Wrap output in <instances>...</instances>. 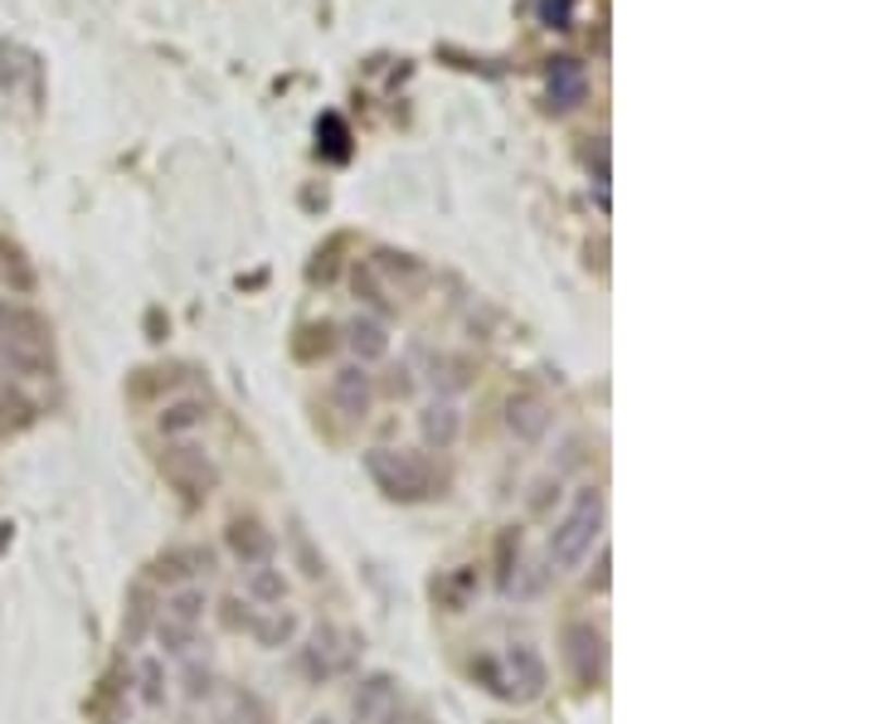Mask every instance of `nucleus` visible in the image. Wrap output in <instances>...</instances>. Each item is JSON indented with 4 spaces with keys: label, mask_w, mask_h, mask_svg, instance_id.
Returning <instances> with one entry per match:
<instances>
[{
    "label": "nucleus",
    "mask_w": 875,
    "mask_h": 724,
    "mask_svg": "<svg viewBox=\"0 0 875 724\" xmlns=\"http://www.w3.org/2000/svg\"><path fill=\"white\" fill-rule=\"evenodd\" d=\"M365 471L370 481L399 506H414V501H429L438 491V471L429 467L423 453H404V447H374L365 453Z\"/></svg>",
    "instance_id": "nucleus-1"
},
{
    "label": "nucleus",
    "mask_w": 875,
    "mask_h": 724,
    "mask_svg": "<svg viewBox=\"0 0 875 724\" xmlns=\"http://www.w3.org/2000/svg\"><path fill=\"white\" fill-rule=\"evenodd\" d=\"M0 365L10 375H45L49 370V327L25 307L0 302Z\"/></svg>",
    "instance_id": "nucleus-2"
},
{
    "label": "nucleus",
    "mask_w": 875,
    "mask_h": 724,
    "mask_svg": "<svg viewBox=\"0 0 875 724\" xmlns=\"http://www.w3.org/2000/svg\"><path fill=\"white\" fill-rule=\"evenodd\" d=\"M599 530H603V491L599 487H583L579 501L569 506V516L550 530V564H559V569H575V564H583V554L593 550Z\"/></svg>",
    "instance_id": "nucleus-3"
},
{
    "label": "nucleus",
    "mask_w": 875,
    "mask_h": 724,
    "mask_svg": "<svg viewBox=\"0 0 875 724\" xmlns=\"http://www.w3.org/2000/svg\"><path fill=\"white\" fill-rule=\"evenodd\" d=\"M565 656H569V671H575V680L583 690H593L603 680V633H593L589 623H569L565 627Z\"/></svg>",
    "instance_id": "nucleus-4"
},
{
    "label": "nucleus",
    "mask_w": 875,
    "mask_h": 724,
    "mask_svg": "<svg viewBox=\"0 0 875 724\" xmlns=\"http://www.w3.org/2000/svg\"><path fill=\"white\" fill-rule=\"evenodd\" d=\"M161 471L165 481H175V487L185 491V496H210V487L219 481L214 462L200 453V447H171V453L161 457Z\"/></svg>",
    "instance_id": "nucleus-5"
},
{
    "label": "nucleus",
    "mask_w": 875,
    "mask_h": 724,
    "mask_svg": "<svg viewBox=\"0 0 875 724\" xmlns=\"http://www.w3.org/2000/svg\"><path fill=\"white\" fill-rule=\"evenodd\" d=\"M370 398H374V380L365 375V365H346V370H336V380H331V404H336L341 414L365 418L370 414Z\"/></svg>",
    "instance_id": "nucleus-6"
},
{
    "label": "nucleus",
    "mask_w": 875,
    "mask_h": 724,
    "mask_svg": "<svg viewBox=\"0 0 875 724\" xmlns=\"http://www.w3.org/2000/svg\"><path fill=\"white\" fill-rule=\"evenodd\" d=\"M506 428L520 438V443H540V438H545V428H550V404L540 394H510Z\"/></svg>",
    "instance_id": "nucleus-7"
},
{
    "label": "nucleus",
    "mask_w": 875,
    "mask_h": 724,
    "mask_svg": "<svg viewBox=\"0 0 875 724\" xmlns=\"http://www.w3.org/2000/svg\"><path fill=\"white\" fill-rule=\"evenodd\" d=\"M229 550H234V560L244 564V569H258V564L273 560V535L258 526L254 516L234 520V526H229Z\"/></svg>",
    "instance_id": "nucleus-8"
},
{
    "label": "nucleus",
    "mask_w": 875,
    "mask_h": 724,
    "mask_svg": "<svg viewBox=\"0 0 875 724\" xmlns=\"http://www.w3.org/2000/svg\"><path fill=\"white\" fill-rule=\"evenodd\" d=\"M550 102L555 108H579L583 93H589V78H583L579 59H550Z\"/></svg>",
    "instance_id": "nucleus-9"
},
{
    "label": "nucleus",
    "mask_w": 875,
    "mask_h": 724,
    "mask_svg": "<svg viewBox=\"0 0 875 724\" xmlns=\"http://www.w3.org/2000/svg\"><path fill=\"white\" fill-rule=\"evenodd\" d=\"M423 428V443L433 447V453H447V447L457 443V433H463V414H457L453 404H429L419 418Z\"/></svg>",
    "instance_id": "nucleus-10"
},
{
    "label": "nucleus",
    "mask_w": 875,
    "mask_h": 724,
    "mask_svg": "<svg viewBox=\"0 0 875 724\" xmlns=\"http://www.w3.org/2000/svg\"><path fill=\"white\" fill-rule=\"evenodd\" d=\"M506 661H510V676H516L520 696H540V690H545V661H540V652L530 642H516Z\"/></svg>",
    "instance_id": "nucleus-11"
},
{
    "label": "nucleus",
    "mask_w": 875,
    "mask_h": 724,
    "mask_svg": "<svg viewBox=\"0 0 875 724\" xmlns=\"http://www.w3.org/2000/svg\"><path fill=\"white\" fill-rule=\"evenodd\" d=\"M350 351H356L360 360H380V355L390 351L384 321H374V317H356V321H350Z\"/></svg>",
    "instance_id": "nucleus-12"
},
{
    "label": "nucleus",
    "mask_w": 875,
    "mask_h": 724,
    "mask_svg": "<svg viewBox=\"0 0 875 724\" xmlns=\"http://www.w3.org/2000/svg\"><path fill=\"white\" fill-rule=\"evenodd\" d=\"M219 724H268V705L254 690H234V696L219 705Z\"/></svg>",
    "instance_id": "nucleus-13"
},
{
    "label": "nucleus",
    "mask_w": 875,
    "mask_h": 724,
    "mask_svg": "<svg viewBox=\"0 0 875 724\" xmlns=\"http://www.w3.org/2000/svg\"><path fill=\"white\" fill-rule=\"evenodd\" d=\"M350 282H356V297H365L374 311H390V287H384V278H380V268L374 263H356Z\"/></svg>",
    "instance_id": "nucleus-14"
},
{
    "label": "nucleus",
    "mask_w": 875,
    "mask_h": 724,
    "mask_svg": "<svg viewBox=\"0 0 875 724\" xmlns=\"http://www.w3.org/2000/svg\"><path fill=\"white\" fill-rule=\"evenodd\" d=\"M205 617V593L200 589H181L165 603V623H181V627H195Z\"/></svg>",
    "instance_id": "nucleus-15"
},
{
    "label": "nucleus",
    "mask_w": 875,
    "mask_h": 724,
    "mask_svg": "<svg viewBox=\"0 0 875 724\" xmlns=\"http://www.w3.org/2000/svg\"><path fill=\"white\" fill-rule=\"evenodd\" d=\"M205 424V404L185 398V404H171L161 414V433H185V428H200Z\"/></svg>",
    "instance_id": "nucleus-16"
},
{
    "label": "nucleus",
    "mask_w": 875,
    "mask_h": 724,
    "mask_svg": "<svg viewBox=\"0 0 875 724\" xmlns=\"http://www.w3.org/2000/svg\"><path fill=\"white\" fill-rule=\"evenodd\" d=\"M317 136H326V142H321V146H326V156H331V161H346V156H350V132H346V122H341L336 118V112H326V118H321V127H317Z\"/></svg>",
    "instance_id": "nucleus-17"
},
{
    "label": "nucleus",
    "mask_w": 875,
    "mask_h": 724,
    "mask_svg": "<svg viewBox=\"0 0 875 724\" xmlns=\"http://www.w3.org/2000/svg\"><path fill=\"white\" fill-rule=\"evenodd\" d=\"M248 593L254 598H263V603H283V593H287V579L278 569H268V564H258L254 569V579H248Z\"/></svg>",
    "instance_id": "nucleus-18"
},
{
    "label": "nucleus",
    "mask_w": 875,
    "mask_h": 724,
    "mask_svg": "<svg viewBox=\"0 0 875 724\" xmlns=\"http://www.w3.org/2000/svg\"><path fill=\"white\" fill-rule=\"evenodd\" d=\"M390 700H394V690H390V680H370V690H365V696H356V720H365V724H370L374 715H380V710L384 705H390Z\"/></svg>",
    "instance_id": "nucleus-19"
},
{
    "label": "nucleus",
    "mask_w": 875,
    "mask_h": 724,
    "mask_svg": "<svg viewBox=\"0 0 875 724\" xmlns=\"http://www.w3.org/2000/svg\"><path fill=\"white\" fill-rule=\"evenodd\" d=\"M146 627H151V593L137 589L132 593V623H127V647H137L146 637Z\"/></svg>",
    "instance_id": "nucleus-20"
},
{
    "label": "nucleus",
    "mask_w": 875,
    "mask_h": 724,
    "mask_svg": "<svg viewBox=\"0 0 875 724\" xmlns=\"http://www.w3.org/2000/svg\"><path fill=\"white\" fill-rule=\"evenodd\" d=\"M540 25L545 29H569L575 25V0H540Z\"/></svg>",
    "instance_id": "nucleus-21"
},
{
    "label": "nucleus",
    "mask_w": 875,
    "mask_h": 724,
    "mask_svg": "<svg viewBox=\"0 0 875 724\" xmlns=\"http://www.w3.org/2000/svg\"><path fill=\"white\" fill-rule=\"evenodd\" d=\"M254 633H258V642L263 647H278V642H287V637L297 633V617L283 613V617H273V623H254Z\"/></svg>",
    "instance_id": "nucleus-22"
},
{
    "label": "nucleus",
    "mask_w": 875,
    "mask_h": 724,
    "mask_svg": "<svg viewBox=\"0 0 875 724\" xmlns=\"http://www.w3.org/2000/svg\"><path fill=\"white\" fill-rule=\"evenodd\" d=\"M472 574H453V579H447V584H438V598H443V603L447 608H463L467 603V593H472Z\"/></svg>",
    "instance_id": "nucleus-23"
},
{
    "label": "nucleus",
    "mask_w": 875,
    "mask_h": 724,
    "mask_svg": "<svg viewBox=\"0 0 875 724\" xmlns=\"http://www.w3.org/2000/svg\"><path fill=\"white\" fill-rule=\"evenodd\" d=\"M161 696H165V690H161V666H156V661H146V666H141V700H146V705H161Z\"/></svg>",
    "instance_id": "nucleus-24"
},
{
    "label": "nucleus",
    "mask_w": 875,
    "mask_h": 724,
    "mask_svg": "<svg viewBox=\"0 0 875 724\" xmlns=\"http://www.w3.org/2000/svg\"><path fill=\"white\" fill-rule=\"evenodd\" d=\"M331 272H336V254H331V248H326V254H321L317 263H311V278H321V282H326Z\"/></svg>",
    "instance_id": "nucleus-25"
},
{
    "label": "nucleus",
    "mask_w": 875,
    "mask_h": 724,
    "mask_svg": "<svg viewBox=\"0 0 875 724\" xmlns=\"http://www.w3.org/2000/svg\"><path fill=\"white\" fill-rule=\"evenodd\" d=\"M589 584H599V589H608V550H603L599 554V574H593V579Z\"/></svg>",
    "instance_id": "nucleus-26"
}]
</instances>
